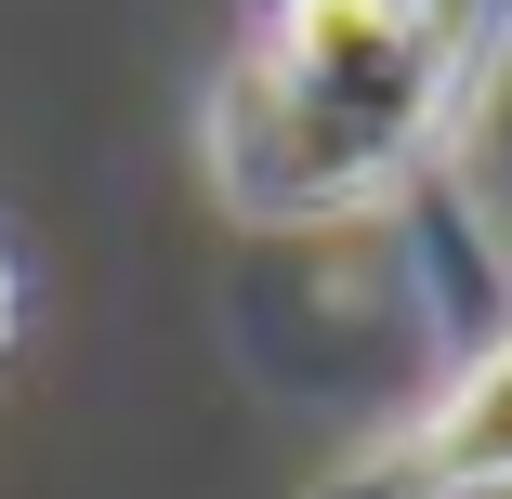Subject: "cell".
I'll list each match as a JSON object with an SVG mask.
<instances>
[{
    "label": "cell",
    "instance_id": "3",
    "mask_svg": "<svg viewBox=\"0 0 512 499\" xmlns=\"http://www.w3.org/2000/svg\"><path fill=\"white\" fill-rule=\"evenodd\" d=\"M0 342H14V263H0Z\"/></svg>",
    "mask_w": 512,
    "mask_h": 499
},
{
    "label": "cell",
    "instance_id": "1",
    "mask_svg": "<svg viewBox=\"0 0 512 499\" xmlns=\"http://www.w3.org/2000/svg\"><path fill=\"white\" fill-rule=\"evenodd\" d=\"M499 40L512 0H263L197 106V158L250 224H342L447 145Z\"/></svg>",
    "mask_w": 512,
    "mask_h": 499
},
{
    "label": "cell",
    "instance_id": "2",
    "mask_svg": "<svg viewBox=\"0 0 512 499\" xmlns=\"http://www.w3.org/2000/svg\"><path fill=\"white\" fill-rule=\"evenodd\" d=\"M329 499H512V329L447 368L421 421H394Z\"/></svg>",
    "mask_w": 512,
    "mask_h": 499
}]
</instances>
